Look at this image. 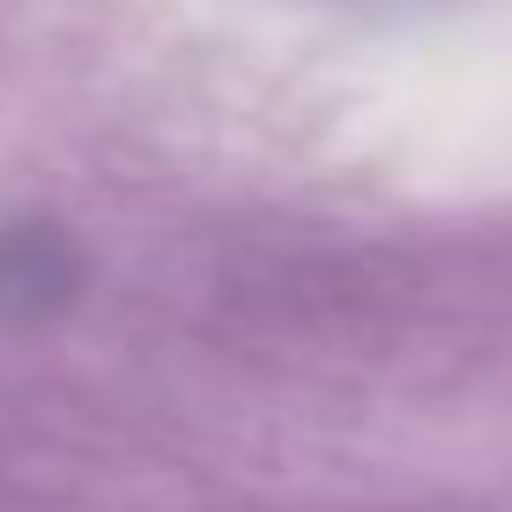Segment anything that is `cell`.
Masks as SVG:
<instances>
[{
    "label": "cell",
    "instance_id": "1",
    "mask_svg": "<svg viewBox=\"0 0 512 512\" xmlns=\"http://www.w3.org/2000/svg\"><path fill=\"white\" fill-rule=\"evenodd\" d=\"M75 290V253L52 231H8L0 238V305L8 312H45Z\"/></svg>",
    "mask_w": 512,
    "mask_h": 512
}]
</instances>
